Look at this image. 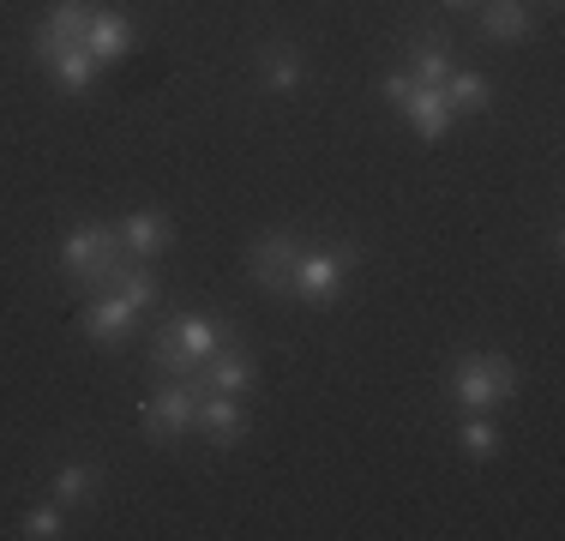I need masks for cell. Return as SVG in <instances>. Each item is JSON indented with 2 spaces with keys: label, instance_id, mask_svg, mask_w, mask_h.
<instances>
[{
  "label": "cell",
  "instance_id": "6da1fadb",
  "mask_svg": "<svg viewBox=\"0 0 565 541\" xmlns=\"http://www.w3.org/2000/svg\"><path fill=\"white\" fill-rule=\"evenodd\" d=\"M61 265L78 289H109L127 270V247H120V229L109 223H73L61 235Z\"/></svg>",
  "mask_w": 565,
  "mask_h": 541
},
{
  "label": "cell",
  "instance_id": "7a4b0ae2",
  "mask_svg": "<svg viewBox=\"0 0 565 541\" xmlns=\"http://www.w3.org/2000/svg\"><path fill=\"white\" fill-rule=\"evenodd\" d=\"M223 349V325L205 314H181L163 337L151 343V368L163 379H193L199 361H211Z\"/></svg>",
  "mask_w": 565,
  "mask_h": 541
},
{
  "label": "cell",
  "instance_id": "3957f363",
  "mask_svg": "<svg viewBox=\"0 0 565 541\" xmlns=\"http://www.w3.org/2000/svg\"><path fill=\"white\" fill-rule=\"evenodd\" d=\"M451 391L469 415H488L493 403H505L511 391H518V368H511L505 356H463L451 373Z\"/></svg>",
  "mask_w": 565,
  "mask_h": 541
},
{
  "label": "cell",
  "instance_id": "277c9868",
  "mask_svg": "<svg viewBox=\"0 0 565 541\" xmlns=\"http://www.w3.org/2000/svg\"><path fill=\"white\" fill-rule=\"evenodd\" d=\"M355 259H361V247H355V241H338L331 253H301V265H295L289 295H301L307 307H338L343 277H349V265H355Z\"/></svg>",
  "mask_w": 565,
  "mask_h": 541
},
{
  "label": "cell",
  "instance_id": "5b68a950",
  "mask_svg": "<svg viewBox=\"0 0 565 541\" xmlns=\"http://www.w3.org/2000/svg\"><path fill=\"white\" fill-rule=\"evenodd\" d=\"M193 422H199V379H169V385L139 410V427L151 433L157 445H174L181 433H193Z\"/></svg>",
  "mask_w": 565,
  "mask_h": 541
},
{
  "label": "cell",
  "instance_id": "8992f818",
  "mask_svg": "<svg viewBox=\"0 0 565 541\" xmlns=\"http://www.w3.org/2000/svg\"><path fill=\"white\" fill-rule=\"evenodd\" d=\"M295 265H301V241L282 235V229L259 235V241H253V253H247V270H253V283H259L265 295H289Z\"/></svg>",
  "mask_w": 565,
  "mask_h": 541
},
{
  "label": "cell",
  "instance_id": "52a82bcc",
  "mask_svg": "<svg viewBox=\"0 0 565 541\" xmlns=\"http://www.w3.org/2000/svg\"><path fill=\"white\" fill-rule=\"evenodd\" d=\"M199 427H205L211 445H241L247 439V410H241L235 391H199Z\"/></svg>",
  "mask_w": 565,
  "mask_h": 541
},
{
  "label": "cell",
  "instance_id": "ba28073f",
  "mask_svg": "<svg viewBox=\"0 0 565 541\" xmlns=\"http://www.w3.org/2000/svg\"><path fill=\"white\" fill-rule=\"evenodd\" d=\"M85 24H90V7H85V0H55V7H49V19L36 24V54L85 43Z\"/></svg>",
  "mask_w": 565,
  "mask_h": 541
},
{
  "label": "cell",
  "instance_id": "9c48e42d",
  "mask_svg": "<svg viewBox=\"0 0 565 541\" xmlns=\"http://www.w3.org/2000/svg\"><path fill=\"white\" fill-rule=\"evenodd\" d=\"M199 385H205V391H235V397H241V391H247L253 385V379H259V368H253V356H247V349H217V356H211V361H199Z\"/></svg>",
  "mask_w": 565,
  "mask_h": 541
},
{
  "label": "cell",
  "instance_id": "30bf717a",
  "mask_svg": "<svg viewBox=\"0 0 565 541\" xmlns=\"http://www.w3.org/2000/svg\"><path fill=\"white\" fill-rule=\"evenodd\" d=\"M132 307L120 301V295H97V301H85V314H78V325H85L90 337H97L103 349H115V343H127V331H132Z\"/></svg>",
  "mask_w": 565,
  "mask_h": 541
},
{
  "label": "cell",
  "instance_id": "8fae6325",
  "mask_svg": "<svg viewBox=\"0 0 565 541\" xmlns=\"http://www.w3.org/2000/svg\"><path fill=\"white\" fill-rule=\"evenodd\" d=\"M403 115H409V127L422 132V139H446L451 132V103L439 85H415L409 97H403Z\"/></svg>",
  "mask_w": 565,
  "mask_h": 541
},
{
  "label": "cell",
  "instance_id": "7c38bea8",
  "mask_svg": "<svg viewBox=\"0 0 565 541\" xmlns=\"http://www.w3.org/2000/svg\"><path fill=\"white\" fill-rule=\"evenodd\" d=\"M85 49L97 54V61H120V54L132 49V19H127V12H90Z\"/></svg>",
  "mask_w": 565,
  "mask_h": 541
},
{
  "label": "cell",
  "instance_id": "4fadbf2b",
  "mask_svg": "<svg viewBox=\"0 0 565 541\" xmlns=\"http://www.w3.org/2000/svg\"><path fill=\"white\" fill-rule=\"evenodd\" d=\"M535 19L523 0H481V36H493V43H518V36H530Z\"/></svg>",
  "mask_w": 565,
  "mask_h": 541
},
{
  "label": "cell",
  "instance_id": "5bb4252c",
  "mask_svg": "<svg viewBox=\"0 0 565 541\" xmlns=\"http://www.w3.org/2000/svg\"><path fill=\"white\" fill-rule=\"evenodd\" d=\"M36 61H43V66L61 78L66 91H85L90 78H97V66H103V61H97V54H90L85 43H73V49H49V54H36Z\"/></svg>",
  "mask_w": 565,
  "mask_h": 541
},
{
  "label": "cell",
  "instance_id": "9a60e30c",
  "mask_svg": "<svg viewBox=\"0 0 565 541\" xmlns=\"http://www.w3.org/2000/svg\"><path fill=\"white\" fill-rule=\"evenodd\" d=\"M120 247L139 253V259H157V253L169 247V223L157 211H132L127 223H120Z\"/></svg>",
  "mask_w": 565,
  "mask_h": 541
},
{
  "label": "cell",
  "instance_id": "2e32d148",
  "mask_svg": "<svg viewBox=\"0 0 565 541\" xmlns=\"http://www.w3.org/2000/svg\"><path fill=\"white\" fill-rule=\"evenodd\" d=\"M446 31H434V36H415V49H409V61H415V85H446L451 78V54H446Z\"/></svg>",
  "mask_w": 565,
  "mask_h": 541
},
{
  "label": "cell",
  "instance_id": "e0dca14e",
  "mask_svg": "<svg viewBox=\"0 0 565 541\" xmlns=\"http://www.w3.org/2000/svg\"><path fill=\"white\" fill-rule=\"evenodd\" d=\"M103 476L90 464H61L55 476H49V494H55V506H85V499H97Z\"/></svg>",
  "mask_w": 565,
  "mask_h": 541
},
{
  "label": "cell",
  "instance_id": "ac0fdd59",
  "mask_svg": "<svg viewBox=\"0 0 565 541\" xmlns=\"http://www.w3.org/2000/svg\"><path fill=\"white\" fill-rule=\"evenodd\" d=\"M439 91H446L451 115H481V108L493 103V85H488V78H481V73H451V78H446V85H439Z\"/></svg>",
  "mask_w": 565,
  "mask_h": 541
},
{
  "label": "cell",
  "instance_id": "d6986e66",
  "mask_svg": "<svg viewBox=\"0 0 565 541\" xmlns=\"http://www.w3.org/2000/svg\"><path fill=\"white\" fill-rule=\"evenodd\" d=\"M265 85L271 91H295L301 85V54L289 43H265Z\"/></svg>",
  "mask_w": 565,
  "mask_h": 541
},
{
  "label": "cell",
  "instance_id": "ffe728a7",
  "mask_svg": "<svg viewBox=\"0 0 565 541\" xmlns=\"http://www.w3.org/2000/svg\"><path fill=\"white\" fill-rule=\"evenodd\" d=\"M157 295H163V283L151 277V270H120V301L139 314V307H157Z\"/></svg>",
  "mask_w": 565,
  "mask_h": 541
},
{
  "label": "cell",
  "instance_id": "44dd1931",
  "mask_svg": "<svg viewBox=\"0 0 565 541\" xmlns=\"http://www.w3.org/2000/svg\"><path fill=\"white\" fill-rule=\"evenodd\" d=\"M463 452L469 457H493V452H500V427H493L488 415H469V422H463Z\"/></svg>",
  "mask_w": 565,
  "mask_h": 541
},
{
  "label": "cell",
  "instance_id": "7402d4cb",
  "mask_svg": "<svg viewBox=\"0 0 565 541\" xmlns=\"http://www.w3.org/2000/svg\"><path fill=\"white\" fill-rule=\"evenodd\" d=\"M24 535H31V541H55V535H66V530H61V506H36L31 518H24Z\"/></svg>",
  "mask_w": 565,
  "mask_h": 541
},
{
  "label": "cell",
  "instance_id": "603a6c76",
  "mask_svg": "<svg viewBox=\"0 0 565 541\" xmlns=\"http://www.w3.org/2000/svg\"><path fill=\"white\" fill-rule=\"evenodd\" d=\"M409 91H415V78H409V73H392V78L380 85V97L392 103V108H403V97H409Z\"/></svg>",
  "mask_w": 565,
  "mask_h": 541
},
{
  "label": "cell",
  "instance_id": "cb8c5ba5",
  "mask_svg": "<svg viewBox=\"0 0 565 541\" xmlns=\"http://www.w3.org/2000/svg\"><path fill=\"white\" fill-rule=\"evenodd\" d=\"M446 7H476V0H446Z\"/></svg>",
  "mask_w": 565,
  "mask_h": 541
}]
</instances>
